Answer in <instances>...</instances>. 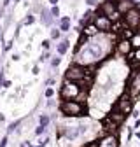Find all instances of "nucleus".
Wrapping results in <instances>:
<instances>
[{
    "mask_svg": "<svg viewBox=\"0 0 140 147\" xmlns=\"http://www.w3.org/2000/svg\"><path fill=\"white\" fill-rule=\"evenodd\" d=\"M60 110L63 116H68V117H79L88 112L86 105L79 100H63L60 105Z\"/></svg>",
    "mask_w": 140,
    "mask_h": 147,
    "instance_id": "1",
    "label": "nucleus"
},
{
    "mask_svg": "<svg viewBox=\"0 0 140 147\" xmlns=\"http://www.w3.org/2000/svg\"><path fill=\"white\" fill-rule=\"evenodd\" d=\"M90 76H91V74H90V68H86V67H82V65H79V63L70 65V67L67 68V72H65V79H67V81H74V82H79V84L88 82Z\"/></svg>",
    "mask_w": 140,
    "mask_h": 147,
    "instance_id": "2",
    "label": "nucleus"
},
{
    "mask_svg": "<svg viewBox=\"0 0 140 147\" xmlns=\"http://www.w3.org/2000/svg\"><path fill=\"white\" fill-rule=\"evenodd\" d=\"M81 84L79 82H74V81H65L63 82V88L60 91V95L63 100H75L81 93Z\"/></svg>",
    "mask_w": 140,
    "mask_h": 147,
    "instance_id": "3",
    "label": "nucleus"
},
{
    "mask_svg": "<svg viewBox=\"0 0 140 147\" xmlns=\"http://www.w3.org/2000/svg\"><path fill=\"white\" fill-rule=\"evenodd\" d=\"M122 18H125V26L137 30V28L140 26V7L135 5V7L130 9L126 14H122Z\"/></svg>",
    "mask_w": 140,
    "mask_h": 147,
    "instance_id": "4",
    "label": "nucleus"
},
{
    "mask_svg": "<svg viewBox=\"0 0 140 147\" xmlns=\"http://www.w3.org/2000/svg\"><path fill=\"white\" fill-rule=\"evenodd\" d=\"M126 93L135 100L140 96V72H133L131 77H130V82H128V91Z\"/></svg>",
    "mask_w": 140,
    "mask_h": 147,
    "instance_id": "5",
    "label": "nucleus"
},
{
    "mask_svg": "<svg viewBox=\"0 0 140 147\" xmlns=\"http://www.w3.org/2000/svg\"><path fill=\"white\" fill-rule=\"evenodd\" d=\"M116 109L119 110V112H122L125 116H128L131 110H133V98H131L128 93L121 95L119 100H117V103H116Z\"/></svg>",
    "mask_w": 140,
    "mask_h": 147,
    "instance_id": "6",
    "label": "nucleus"
},
{
    "mask_svg": "<svg viewBox=\"0 0 140 147\" xmlns=\"http://www.w3.org/2000/svg\"><path fill=\"white\" fill-rule=\"evenodd\" d=\"M93 23H95V26L98 28V32H103V33L110 32V26H112V21L109 20V16H105V14H102V12H98V14L95 16Z\"/></svg>",
    "mask_w": 140,
    "mask_h": 147,
    "instance_id": "7",
    "label": "nucleus"
},
{
    "mask_svg": "<svg viewBox=\"0 0 140 147\" xmlns=\"http://www.w3.org/2000/svg\"><path fill=\"white\" fill-rule=\"evenodd\" d=\"M131 40L130 39H119V42L116 44V51L119 54H122V56H128V54L131 53Z\"/></svg>",
    "mask_w": 140,
    "mask_h": 147,
    "instance_id": "8",
    "label": "nucleus"
},
{
    "mask_svg": "<svg viewBox=\"0 0 140 147\" xmlns=\"http://www.w3.org/2000/svg\"><path fill=\"white\" fill-rule=\"evenodd\" d=\"M98 147H117V137L109 133V135H103L98 142Z\"/></svg>",
    "mask_w": 140,
    "mask_h": 147,
    "instance_id": "9",
    "label": "nucleus"
},
{
    "mask_svg": "<svg viewBox=\"0 0 140 147\" xmlns=\"http://www.w3.org/2000/svg\"><path fill=\"white\" fill-rule=\"evenodd\" d=\"M116 5H117V0H105V2L100 5V12L105 14V16H110L116 11Z\"/></svg>",
    "mask_w": 140,
    "mask_h": 147,
    "instance_id": "10",
    "label": "nucleus"
},
{
    "mask_svg": "<svg viewBox=\"0 0 140 147\" xmlns=\"http://www.w3.org/2000/svg\"><path fill=\"white\" fill-rule=\"evenodd\" d=\"M40 21H42L44 26H52V23H55V16L51 14L49 9L42 7V9H40Z\"/></svg>",
    "mask_w": 140,
    "mask_h": 147,
    "instance_id": "11",
    "label": "nucleus"
},
{
    "mask_svg": "<svg viewBox=\"0 0 140 147\" xmlns=\"http://www.w3.org/2000/svg\"><path fill=\"white\" fill-rule=\"evenodd\" d=\"M125 117H126V116L122 114V112H119V110H117L116 107H114V110H112V112L107 116V119H109V121H112L116 126H121L122 123H125Z\"/></svg>",
    "mask_w": 140,
    "mask_h": 147,
    "instance_id": "12",
    "label": "nucleus"
},
{
    "mask_svg": "<svg viewBox=\"0 0 140 147\" xmlns=\"http://www.w3.org/2000/svg\"><path fill=\"white\" fill-rule=\"evenodd\" d=\"M135 7V2H131V0H117V5H116V9L121 12V14H126L130 9H133Z\"/></svg>",
    "mask_w": 140,
    "mask_h": 147,
    "instance_id": "13",
    "label": "nucleus"
},
{
    "mask_svg": "<svg viewBox=\"0 0 140 147\" xmlns=\"http://www.w3.org/2000/svg\"><path fill=\"white\" fill-rule=\"evenodd\" d=\"M100 32H98V28L95 26V23H91V25H84V28H82V35L84 37H88V39H91V37H95V35H98Z\"/></svg>",
    "mask_w": 140,
    "mask_h": 147,
    "instance_id": "14",
    "label": "nucleus"
},
{
    "mask_svg": "<svg viewBox=\"0 0 140 147\" xmlns=\"http://www.w3.org/2000/svg\"><path fill=\"white\" fill-rule=\"evenodd\" d=\"M68 46H70V42H68V39H63L60 44H58V54L60 56H63V54L68 51Z\"/></svg>",
    "mask_w": 140,
    "mask_h": 147,
    "instance_id": "15",
    "label": "nucleus"
},
{
    "mask_svg": "<svg viewBox=\"0 0 140 147\" xmlns=\"http://www.w3.org/2000/svg\"><path fill=\"white\" fill-rule=\"evenodd\" d=\"M60 30L61 32H68L70 30V18H61L60 20Z\"/></svg>",
    "mask_w": 140,
    "mask_h": 147,
    "instance_id": "16",
    "label": "nucleus"
},
{
    "mask_svg": "<svg viewBox=\"0 0 140 147\" xmlns=\"http://www.w3.org/2000/svg\"><path fill=\"white\" fill-rule=\"evenodd\" d=\"M130 40H131V47L133 49H138L140 47V32H135Z\"/></svg>",
    "mask_w": 140,
    "mask_h": 147,
    "instance_id": "17",
    "label": "nucleus"
},
{
    "mask_svg": "<svg viewBox=\"0 0 140 147\" xmlns=\"http://www.w3.org/2000/svg\"><path fill=\"white\" fill-rule=\"evenodd\" d=\"M133 33H135V30L133 28H125V30H122L121 32V39H131V37H133Z\"/></svg>",
    "mask_w": 140,
    "mask_h": 147,
    "instance_id": "18",
    "label": "nucleus"
},
{
    "mask_svg": "<svg viewBox=\"0 0 140 147\" xmlns=\"http://www.w3.org/2000/svg\"><path fill=\"white\" fill-rule=\"evenodd\" d=\"M61 37V30L60 28H51V39L52 40H58Z\"/></svg>",
    "mask_w": 140,
    "mask_h": 147,
    "instance_id": "19",
    "label": "nucleus"
},
{
    "mask_svg": "<svg viewBox=\"0 0 140 147\" xmlns=\"http://www.w3.org/2000/svg\"><path fill=\"white\" fill-rule=\"evenodd\" d=\"M121 16H122V14H121V12H119V11L116 9V11H114V12H112V14L109 16V20H110L112 23H114V21H121Z\"/></svg>",
    "mask_w": 140,
    "mask_h": 147,
    "instance_id": "20",
    "label": "nucleus"
},
{
    "mask_svg": "<svg viewBox=\"0 0 140 147\" xmlns=\"http://www.w3.org/2000/svg\"><path fill=\"white\" fill-rule=\"evenodd\" d=\"M32 23H35V16H33V14H28V16L25 18L23 25H32Z\"/></svg>",
    "mask_w": 140,
    "mask_h": 147,
    "instance_id": "21",
    "label": "nucleus"
},
{
    "mask_svg": "<svg viewBox=\"0 0 140 147\" xmlns=\"http://www.w3.org/2000/svg\"><path fill=\"white\" fill-rule=\"evenodd\" d=\"M60 61H61V58H60V54H58V56H55V58L51 60V65H52V67H58Z\"/></svg>",
    "mask_w": 140,
    "mask_h": 147,
    "instance_id": "22",
    "label": "nucleus"
},
{
    "mask_svg": "<svg viewBox=\"0 0 140 147\" xmlns=\"http://www.w3.org/2000/svg\"><path fill=\"white\" fill-rule=\"evenodd\" d=\"M46 131V126H42V124H39L37 126V130H35V135H42Z\"/></svg>",
    "mask_w": 140,
    "mask_h": 147,
    "instance_id": "23",
    "label": "nucleus"
},
{
    "mask_svg": "<svg viewBox=\"0 0 140 147\" xmlns=\"http://www.w3.org/2000/svg\"><path fill=\"white\" fill-rule=\"evenodd\" d=\"M51 14L55 16V18H58V16H60V9H58L56 5H52V7H51Z\"/></svg>",
    "mask_w": 140,
    "mask_h": 147,
    "instance_id": "24",
    "label": "nucleus"
},
{
    "mask_svg": "<svg viewBox=\"0 0 140 147\" xmlns=\"http://www.w3.org/2000/svg\"><path fill=\"white\" fill-rule=\"evenodd\" d=\"M40 124H42V126H47V124H49V117H47L46 114L40 116Z\"/></svg>",
    "mask_w": 140,
    "mask_h": 147,
    "instance_id": "25",
    "label": "nucleus"
},
{
    "mask_svg": "<svg viewBox=\"0 0 140 147\" xmlns=\"http://www.w3.org/2000/svg\"><path fill=\"white\" fill-rule=\"evenodd\" d=\"M20 123H21V121H16V123H12V124L9 126V131H12V130H16V128H18V126H20Z\"/></svg>",
    "mask_w": 140,
    "mask_h": 147,
    "instance_id": "26",
    "label": "nucleus"
},
{
    "mask_svg": "<svg viewBox=\"0 0 140 147\" xmlns=\"http://www.w3.org/2000/svg\"><path fill=\"white\" fill-rule=\"evenodd\" d=\"M86 4H88V5H91V9H93V7L98 4V0H86Z\"/></svg>",
    "mask_w": 140,
    "mask_h": 147,
    "instance_id": "27",
    "label": "nucleus"
},
{
    "mask_svg": "<svg viewBox=\"0 0 140 147\" xmlns=\"http://www.w3.org/2000/svg\"><path fill=\"white\" fill-rule=\"evenodd\" d=\"M52 95H55V91H52L51 88H47V89H46V96H47V98H51Z\"/></svg>",
    "mask_w": 140,
    "mask_h": 147,
    "instance_id": "28",
    "label": "nucleus"
},
{
    "mask_svg": "<svg viewBox=\"0 0 140 147\" xmlns=\"http://www.w3.org/2000/svg\"><path fill=\"white\" fill-rule=\"evenodd\" d=\"M49 46H51L49 40H44V42H42V47H44V49H49Z\"/></svg>",
    "mask_w": 140,
    "mask_h": 147,
    "instance_id": "29",
    "label": "nucleus"
},
{
    "mask_svg": "<svg viewBox=\"0 0 140 147\" xmlns=\"http://www.w3.org/2000/svg\"><path fill=\"white\" fill-rule=\"evenodd\" d=\"M5 145H7V137H4L2 142H0V147H5Z\"/></svg>",
    "mask_w": 140,
    "mask_h": 147,
    "instance_id": "30",
    "label": "nucleus"
},
{
    "mask_svg": "<svg viewBox=\"0 0 140 147\" xmlns=\"http://www.w3.org/2000/svg\"><path fill=\"white\" fill-rule=\"evenodd\" d=\"M47 58H49V53H44L42 58H40V61H44V60H47Z\"/></svg>",
    "mask_w": 140,
    "mask_h": 147,
    "instance_id": "31",
    "label": "nucleus"
},
{
    "mask_svg": "<svg viewBox=\"0 0 140 147\" xmlns=\"http://www.w3.org/2000/svg\"><path fill=\"white\" fill-rule=\"evenodd\" d=\"M86 147H98V142H93V144H88Z\"/></svg>",
    "mask_w": 140,
    "mask_h": 147,
    "instance_id": "32",
    "label": "nucleus"
},
{
    "mask_svg": "<svg viewBox=\"0 0 140 147\" xmlns=\"http://www.w3.org/2000/svg\"><path fill=\"white\" fill-rule=\"evenodd\" d=\"M21 147H32V144H30V142H23Z\"/></svg>",
    "mask_w": 140,
    "mask_h": 147,
    "instance_id": "33",
    "label": "nucleus"
},
{
    "mask_svg": "<svg viewBox=\"0 0 140 147\" xmlns=\"http://www.w3.org/2000/svg\"><path fill=\"white\" fill-rule=\"evenodd\" d=\"M9 4H11V0H4V7H7Z\"/></svg>",
    "mask_w": 140,
    "mask_h": 147,
    "instance_id": "34",
    "label": "nucleus"
},
{
    "mask_svg": "<svg viewBox=\"0 0 140 147\" xmlns=\"http://www.w3.org/2000/svg\"><path fill=\"white\" fill-rule=\"evenodd\" d=\"M49 2H51L52 5H56V4H58V0H49Z\"/></svg>",
    "mask_w": 140,
    "mask_h": 147,
    "instance_id": "35",
    "label": "nucleus"
},
{
    "mask_svg": "<svg viewBox=\"0 0 140 147\" xmlns=\"http://www.w3.org/2000/svg\"><path fill=\"white\" fill-rule=\"evenodd\" d=\"M137 137H138V138H140V131H138V133H137Z\"/></svg>",
    "mask_w": 140,
    "mask_h": 147,
    "instance_id": "36",
    "label": "nucleus"
},
{
    "mask_svg": "<svg viewBox=\"0 0 140 147\" xmlns=\"http://www.w3.org/2000/svg\"><path fill=\"white\" fill-rule=\"evenodd\" d=\"M37 147H44V145H42V144H40V145H37Z\"/></svg>",
    "mask_w": 140,
    "mask_h": 147,
    "instance_id": "37",
    "label": "nucleus"
},
{
    "mask_svg": "<svg viewBox=\"0 0 140 147\" xmlns=\"http://www.w3.org/2000/svg\"><path fill=\"white\" fill-rule=\"evenodd\" d=\"M131 2H135V4H137V0H131Z\"/></svg>",
    "mask_w": 140,
    "mask_h": 147,
    "instance_id": "38",
    "label": "nucleus"
}]
</instances>
